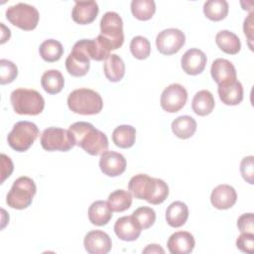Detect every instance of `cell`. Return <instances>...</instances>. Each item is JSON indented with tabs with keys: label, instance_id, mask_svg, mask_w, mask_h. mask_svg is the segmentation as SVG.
<instances>
[{
	"label": "cell",
	"instance_id": "obj_1",
	"mask_svg": "<svg viewBox=\"0 0 254 254\" xmlns=\"http://www.w3.org/2000/svg\"><path fill=\"white\" fill-rule=\"evenodd\" d=\"M128 190L135 198L144 199L152 204L164 202L169 195L167 183L146 174H138L132 177L128 184Z\"/></svg>",
	"mask_w": 254,
	"mask_h": 254
},
{
	"label": "cell",
	"instance_id": "obj_2",
	"mask_svg": "<svg viewBox=\"0 0 254 254\" xmlns=\"http://www.w3.org/2000/svg\"><path fill=\"white\" fill-rule=\"evenodd\" d=\"M68 130L73 136L75 145L91 156L101 155L108 148L106 135L89 122H75L69 126Z\"/></svg>",
	"mask_w": 254,
	"mask_h": 254
},
{
	"label": "cell",
	"instance_id": "obj_3",
	"mask_svg": "<svg viewBox=\"0 0 254 254\" xmlns=\"http://www.w3.org/2000/svg\"><path fill=\"white\" fill-rule=\"evenodd\" d=\"M67 106L73 113L94 115L101 111L103 101L98 92L89 88H78L69 93Z\"/></svg>",
	"mask_w": 254,
	"mask_h": 254
},
{
	"label": "cell",
	"instance_id": "obj_4",
	"mask_svg": "<svg viewBox=\"0 0 254 254\" xmlns=\"http://www.w3.org/2000/svg\"><path fill=\"white\" fill-rule=\"evenodd\" d=\"M10 101L14 111L20 115H38L45 107L44 97L35 89L17 88L11 92Z\"/></svg>",
	"mask_w": 254,
	"mask_h": 254
},
{
	"label": "cell",
	"instance_id": "obj_5",
	"mask_svg": "<svg viewBox=\"0 0 254 254\" xmlns=\"http://www.w3.org/2000/svg\"><path fill=\"white\" fill-rule=\"evenodd\" d=\"M36 191V184L31 178L20 177L14 181L11 190L7 193L6 202L8 206L15 209L27 208L31 205Z\"/></svg>",
	"mask_w": 254,
	"mask_h": 254
},
{
	"label": "cell",
	"instance_id": "obj_6",
	"mask_svg": "<svg viewBox=\"0 0 254 254\" xmlns=\"http://www.w3.org/2000/svg\"><path fill=\"white\" fill-rule=\"evenodd\" d=\"M39 129L37 125L30 121H19L14 124L7 136L9 146L17 152H25L30 149L37 137Z\"/></svg>",
	"mask_w": 254,
	"mask_h": 254
},
{
	"label": "cell",
	"instance_id": "obj_7",
	"mask_svg": "<svg viewBox=\"0 0 254 254\" xmlns=\"http://www.w3.org/2000/svg\"><path fill=\"white\" fill-rule=\"evenodd\" d=\"M111 50L119 49L124 42L123 21L116 12H106L100 20V34Z\"/></svg>",
	"mask_w": 254,
	"mask_h": 254
},
{
	"label": "cell",
	"instance_id": "obj_8",
	"mask_svg": "<svg viewBox=\"0 0 254 254\" xmlns=\"http://www.w3.org/2000/svg\"><path fill=\"white\" fill-rule=\"evenodd\" d=\"M7 20L14 26L24 31L34 30L40 19L38 10L29 4L18 3L6 10Z\"/></svg>",
	"mask_w": 254,
	"mask_h": 254
},
{
	"label": "cell",
	"instance_id": "obj_9",
	"mask_svg": "<svg viewBox=\"0 0 254 254\" xmlns=\"http://www.w3.org/2000/svg\"><path fill=\"white\" fill-rule=\"evenodd\" d=\"M41 145L44 150L53 152H67L75 146L72 134L69 130L59 127H49L41 135Z\"/></svg>",
	"mask_w": 254,
	"mask_h": 254
},
{
	"label": "cell",
	"instance_id": "obj_10",
	"mask_svg": "<svg viewBox=\"0 0 254 254\" xmlns=\"http://www.w3.org/2000/svg\"><path fill=\"white\" fill-rule=\"evenodd\" d=\"M90 66V58L87 53L86 39L77 41L65 60L67 72L72 76H83L87 73Z\"/></svg>",
	"mask_w": 254,
	"mask_h": 254
},
{
	"label": "cell",
	"instance_id": "obj_11",
	"mask_svg": "<svg viewBox=\"0 0 254 254\" xmlns=\"http://www.w3.org/2000/svg\"><path fill=\"white\" fill-rule=\"evenodd\" d=\"M186 43L184 32L176 28H169L161 31L156 37L158 51L166 56L178 53Z\"/></svg>",
	"mask_w": 254,
	"mask_h": 254
},
{
	"label": "cell",
	"instance_id": "obj_12",
	"mask_svg": "<svg viewBox=\"0 0 254 254\" xmlns=\"http://www.w3.org/2000/svg\"><path fill=\"white\" fill-rule=\"evenodd\" d=\"M187 100V89L182 84L172 83L163 90L160 98V104L165 111L169 113H176L185 106Z\"/></svg>",
	"mask_w": 254,
	"mask_h": 254
},
{
	"label": "cell",
	"instance_id": "obj_13",
	"mask_svg": "<svg viewBox=\"0 0 254 254\" xmlns=\"http://www.w3.org/2000/svg\"><path fill=\"white\" fill-rule=\"evenodd\" d=\"M126 159L120 153L114 151H105L99 159L101 172L108 177H118L126 170Z\"/></svg>",
	"mask_w": 254,
	"mask_h": 254
},
{
	"label": "cell",
	"instance_id": "obj_14",
	"mask_svg": "<svg viewBox=\"0 0 254 254\" xmlns=\"http://www.w3.org/2000/svg\"><path fill=\"white\" fill-rule=\"evenodd\" d=\"M85 250L90 254H106L111 250L110 236L102 230H91L83 239Z\"/></svg>",
	"mask_w": 254,
	"mask_h": 254
},
{
	"label": "cell",
	"instance_id": "obj_15",
	"mask_svg": "<svg viewBox=\"0 0 254 254\" xmlns=\"http://www.w3.org/2000/svg\"><path fill=\"white\" fill-rule=\"evenodd\" d=\"M206 56L198 49L188 50L181 59L183 70L190 75H196L203 71L206 65Z\"/></svg>",
	"mask_w": 254,
	"mask_h": 254
},
{
	"label": "cell",
	"instance_id": "obj_16",
	"mask_svg": "<svg viewBox=\"0 0 254 254\" xmlns=\"http://www.w3.org/2000/svg\"><path fill=\"white\" fill-rule=\"evenodd\" d=\"M237 199V193L229 185H219L213 189L210 194V202L217 209H228L232 207Z\"/></svg>",
	"mask_w": 254,
	"mask_h": 254
},
{
	"label": "cell",
	"instance_id": "obj_17",
	"mask_svg": "<svg viewBox=\"0 0 254 254\" xmlns=\"http://www.w3.org/2000/svg\"><path fill=\"white\" fill-rule=\"evenodd\" d=\"M99 12L95 1H75L71 11L72 20L79 25L92 23Z\"/></svg>",
	"mask_w": 254,
	"mask_h": 254
},
{
	"label": "cell",
	"instance_id": "obj_18",
	"mask_svg": "<svg viewBox=\"0 0 254 254\" xmlns=\"http://www.w3.org/2000/svg\"><path fill=\"white\" fill-rule=\"evenodd\" d=\"M142 229L132 215L118 218L114 224L116 236L123 241H135L141 234Z\"/></svg>",
	"mask_w": 254,
	"mask_h": 254
},
{
	"label": "cell",
	"instance_id": "obj_19",
	"mask_svg": "<svg viewBox=\"0 0 254 254\" xmlns=\"http://www.w3.org/2000/svg\"><path fill=\"white\" fill-rule=\"evenodd\" d=\"M194 238L188 231H178L173 233L167 242L171 254H189L194 248Z\"/></svg>",
	"mask_w": 254,
	"mask_h": 254
},
{
	"label": "cell",
	"instance_id": "obj_20",
	"mask_svg": "<svg viewBox=\"0 0 254 254\" xmlns=\"http://www.w3.org/2000/svg\"><path fill=\"white\" fill-rule=\"evenodd\" d=\"M217 92L220 100L226 105H237L243 99L242 84L236 79L219 83Z\"/></svg>",
	"mask_w": 254,
	"mask_h": 254
},
{
	"label": "cell",
	"instance_id": "obj_21",
	"mask_svg": "<svg viewBox=\"0 0 254 254\" xmlns=\"http://www.w3.org/2000/svg\"><path fill=\"white\" fill-rule=\"evenodd\" d=\"M210 73L213 80L219 84L236 79V69L231 62L225 59H216L212 62Z\"/></svg>",
	"mask_w": 254,
	"mask_h": 254
},
{
	"label": "cell",
	"instance_id": "obj_22",
	"mask_svg": "<svg viewBox=\"0 0 254 254\" xmlns=\"http://www.w3.org/2000/svg\"><path fill=\"white\" fill-rule=\"evenodd\" d=\"M112 218V209L107 201L96 200L88 208V219L93 225H106Z\"/></svg>",
	"mask_w": 254,
	"mask_h": 254
},
{
	"label": "cell",
	"instance_id": "obj_23",
	"mask_svg": "<svg viewBox=\"0 0 254 254\" xmlns=\"http://www.w3.org/2000/svg\"><path fill=\"white\" fill-rule=\"evenodd\" d=\"M189 218V208L183 201L172 202L166 210L167 223L175 228L183 226Z\"/></svg>",
	"mask_w": 254,
	"mask_h": 254
},
{
	"label": "cell",
	"instance_id": "obj_24",
	"mask_svg": "<svg viewBox=\"0 0 254 254\" xmlns=\"http://www.w3.org/2000/svg\"><path fill=\"white\" fill-rule=\"evenodd\" d=\"M103 70L109 81L118 82L125 74V64L118 55L111 54L104 62Z\"/></svg>",
	"mask_w": 254,
	"mask_h": 254
},
{
	"label": "cell",
	"instance_id": "obj_25",
	"mask_svg": "<svg viewBox=\"0 0 254 254\" xmlns=\"http://www.w3.org/2000/svg\"><path fill=\"white\" fill-rule=\"evenodd\" d=\"M215 102L210 91L202 89L197 91L191 101V108L193 112L199 116H206L210 114L214 108Z\"/></svg>",
	"mask_w": 254,
	"mask_h": 254
},
{
	"label": "cell",
	"instance_id": "obj_26",
	"mask_svg": "<svg viewBox=\"0 0 254 254\" xmlns=\"http://www.w3.org/2000/svg\"><path fill=\"white\" fill-rule=\"evenodd\" d=\"M217 47L228 55H236L241 49V43L237 35L228 30H222L215 36Z\"/></svg>",
	"mask_w": 254,
	"mask_h": 254
},
{
	"label": "cell",
	"instance_id": "obj_27",
	"mask_svg": "<svg viewBox=\"0 0 254 254\" xmlns=\"http://www.w3.org/2000/svg\"><path fill=\"white\" fill-rule=\"evenodd\" d=\"M172 131L180 139L190 138L196 130V121L189 115L179 116L172 122Z\"/></svg>",
	"mask_w": 254,
	"mask_h": 254
},
{
	"label": "cell",
	"instance_id": "obj_28",
	"mask_svg": "<svg viewBox=\"0 0 254 254\" xmlns=\"http://www.w3.org/2000/svg\"><path fill=\"white\" fill-rule=\"evenodd\" d=\"M42 87L49 94H57L62 91L64 85V79L58 69H49L41 77Z\"/></svg>",
	"mask_w": 254,
	"mask_h": 254
},
{
	"label": "cell",
	"instance_id": "obj_29",
	"mask_svg": "<svg viewBox=\"0 0 254 254\" xmlns=\"http://www.w3.org/2000/svg\"><path fill=\"white\" fill-rule=\"evenodd\" d=\"M136 140V130L131 125H120L113 130L112 141L122 149L131 148Z\"/></svg>",
	"mask_w": 254,
	"mask_h": 254
},
{
	"label": "cell",
	"instance_id": "obj_30",
	"mask_svg": "<svg viewBox=\"0 0 254 254\" xmlns=\"http://www.w3.org/2000/svg\"><path fill=\"white\" fill-rule=\"evenodd\" d=\"M229 6L225 0H208L203 4V13L211 21H221L228 14Z\"/></svg>",
	"mask_w": 254,
	"mask_h": 254
},
{
	"label": "cell",
	"instance_id": "obj_31",
	"mask_svg": "<svg viewBox=\"0 0 254 254\" xmlns=\"http://www.w3.org/2000/svg\"><path fill=\"white\" fill-rule=\"evenodd\" d=\"M39 53L44 61L48 63H54L62 58L64 54V48L59 41L49 39L41 44Z\"/></svg>",
	"mask_w": 254,
	"mask_h": 254
},
{
	"label": "cell",
	"instance_id": "obj_32",
	"mask_svg": "<svg viewBox=\"0 0 254 254\" xmlns=\"http://www.w3.org/2000/svg\"><path fill=\"white\" fill-rule=\"evenodd\" d=\"M107 202L112 211L122 212L130 208L132 204V194L124 190H116L108 195Z\"/></svg>",
	"mask_w": 254,
	"mask_h": 254
},
{
	"label": "cell",
	"instance_id": "obj_33",
	"mask_svg": "<svg viewBox=\"0 0 254 254\" xmlns=\"http://www.w3.org/2000/svg\"><path fill=\"white\" fill-rule=\"evenodd\" d=\"M131 12L140 21L150 20L156 12V4L153 0H133L131 2Z\"/></svg>",
	"mask_w": 254,
	"mask_h": 254
},
{
	"label": "cell",
	"instance_id": "obj_34",
	"mask_svg": "<svg viewBox=\"0 0 254 254\" xmlns=\"http://www.w3.org/2000/svg\"><path fill=\"white\" fill-rule=\"evenodd\" d=\"M130 51L134 58L138 60H145L150 56L151 45L147 38L143 36H136L131 40Z\"/></svg>",
	"mask_w": 254,
	"mask_h": 254
},
{
	"label": "cell",
	"instance_id": "obj_35",
	"mask_svg": "<svg viewBox=\"0 0 254 254\" xmlns=\"http://www.w3.org/2000/svg\"><path fill=\"white\" fill-rule=\"evenodd\" d=\"M132 216L137 221L138 225L142 230L150 228L156 220V213L154 209L149 206L138 207L136 210L133 211Z\"/></svg>",
	"mask_w": 254,
	"mask_h": 254
},
{
	"label": "cell",
	"instance_id": "obj_36",
	"mask_svg": "<svg viewBox=\"0 0 254 254\" xmlns=\"http://www.w3.org/2000/svg\"><path fill=\"white\" fill-rule=\"evenodd\" d=\"M18 75L17 65L8 60L2 59L0 61V83H11Z\"/></svg>",
	"mask_w": 254,
	"mask_h": 254
},
{
	"label": "cell",
	"instance_id": "obj_37",
	"mask_svg": "<svg viewBox=\"0 0 254 254\" xmlns=\"http://www.w3.org/2000/svg\"><path fill=\"white\" fill-rule=\"evenodd\" d=\"M240 173L242 178L250 185L254 184V157H244L240 163Z\"/></svg>",
	"mask_w": 254,
	"mask_h": 254
},
{
	"label": "cell",
	"instance_id": "obj_38",
	"mask_svg": "<svg viewBox=\"0 0 254 254\" xmlns=\"http://www.w3.org/2000/svg\"><path fill=\"white\" fill-rule=\"evenodd\" d=\"M237 248L244 252L253 254L254 252V233L242 232L236 240Z\"/></svg>",
	"mask_w": 254,
	"mask_h": 254
},
{
	"label": "cell",
	"instance_id": "obj_39",
	"mask_svg": "<svg viewBox=\"0 0 254 254\" xmlns=\"http://www.w3.org/2000/svg\"><path fill=\"white\" fill-rule=\"evenodd\" d=\"M237 227L240 232L254 233V216L252 212L243 213L237 219Z\"/></svg>",
	"mask_w": 254,
	"mask_h": 254
},
{
	"label": "cell",
	"instance_id": "obj_40",
	"mask_svg": "<svg viewBox=\"0 0 254 254\" xmlns=\"http://www.w3.org/2000/svg\"><path fill=\"white\" fill-rule=\"evenodd\" d=\"M1 184H3L4 181L11 176L14 166L11 159L5 154H1Z\"/></svg>",
	"mask_w": 254,
	"mask_h": 254
},
{
	"label": "cell",
	"instance_id": "obj_41",
	"mask_svg": "<svg viewBox=\"0 0 254 254\" xmlns=\"http://www.w3.org/2000/svg\"><path fill=\"white\" fill-rule=\"evenodd\" d=\"M243 30H244L245 36L248 38L249 47H250L251 50H253L252 45H251V41L253 39V36H252V32H253V13H250L249 16L244 20Z\"/></svg>",
	"mask_w": 254,
	"mask_h": 254
},
{
	"label": "cell",
	"instance_id": "obj_42",
	"mask_svg": "<svg viewBox=\"0 0 254 254\" xmlns=\"http://www.w3.org/2000/svg\"><path fill=\"white\" fill-rule=\"evenodd\" d=\"M143 253H165V250L158 244H149L143 250Z\"/></svg>",
	"mask_w": 254,
	"mask_h": 254
}]
</instances>
